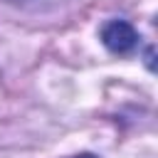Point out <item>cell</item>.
<instances>
[{
    "mask_svg": "<svg viewBox=\"0 0 158 158\" xmlns=\"http://www.w3.org/2000/svg\"><path fill=\"white\" fill-rule=\"evenodd\" d=\"M101 42L114 54H131L141 44V37L128 20H109L101 27Z\"/></svg>",
    "mask_w": 158,
    "mask_h": 158,
    "instance_id": "cell-1",
    "label": "cell"
},
{
    "mask_svg": "<svg viewBox=\"0 0 158 158\" xmlns=\"http://www.w3.org/2000/svg\"><path fill=\"white\" fill-rule=\"evenodd\" d=\"M2 2H10V5H17V7H32V10H42V7H49V5H57L62 0H2Z\"/></svg>",
    "mask_w": 158,
    "mask_h": 158,
    "instance_id": "cell-2",
    "label": "cell"
},
{
    "mask_svg": "<svg viewBox=\"0 0 158 158\" xmlns=\"http://www.w3.org/2000/svg\"><path fill=\"white\" fill-rule=\"evenodd\" d=\"M69 158H96L94 153H77V156H69Z\"/></svg>",
    "mask_w": 158,
    "mask_h": 158,
    "instance_id": "cell-3",
    "label": "cell"
}]
</instances>
